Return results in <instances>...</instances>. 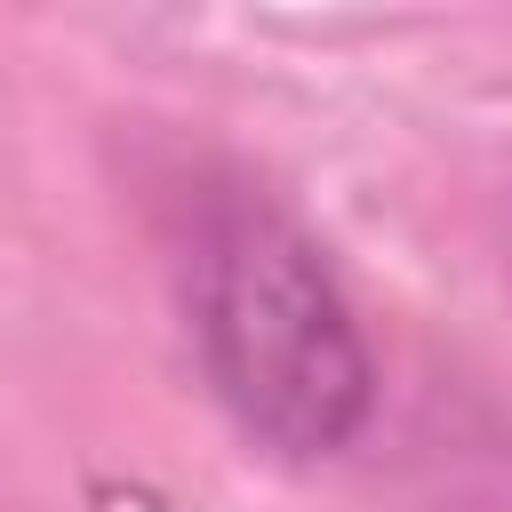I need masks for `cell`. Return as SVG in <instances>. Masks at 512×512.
Returning <instances> with one entry per match:
<instances>
[{"instance_id": "1", "label": "cell", "mask_w": 512, "mask_h": 512, "mask_svg": "<svg viewBox=\"0 0 512 512\" xmlns=\"http://www.w3.org/2000/svg\"><path fill=\"white\" fill-rule=\"evenodd\" d=\"M184 320L208 392L272 456H336L376 416V352L320 240L256 184L184 200Z\"/></svg>"}]
</instances>
